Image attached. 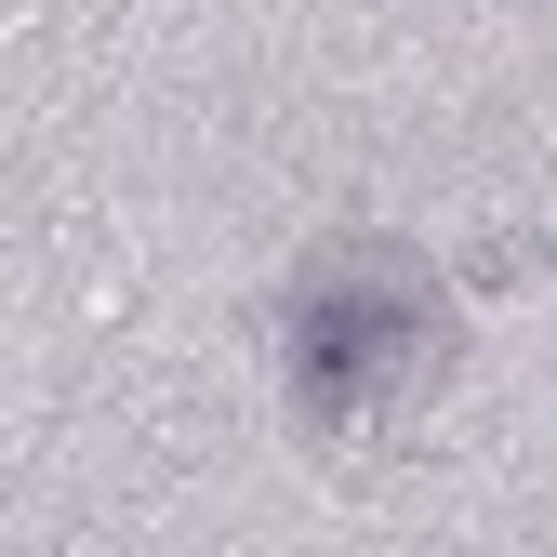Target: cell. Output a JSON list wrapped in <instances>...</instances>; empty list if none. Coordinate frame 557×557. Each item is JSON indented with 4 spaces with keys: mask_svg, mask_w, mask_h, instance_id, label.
Here are the masks:
<instances>
[{
    "mask_svg": "<svg viewBox=\"0 0 557 557\" xmlns=\"http://www.w3.org/2000/svg\"><path fill=\"white\" fill-rule=\"evenodd\" d=\"M278 359H293V398L319 411V425H359V411H385L411 372L438 359V293L411 252H319L306 293L278 306Z\"/></svg>",
    "mask_w": 557,
    "mask_h": 557,
    "instance_id": "obj_1",
    "label": "cell"
}]
</instances>
